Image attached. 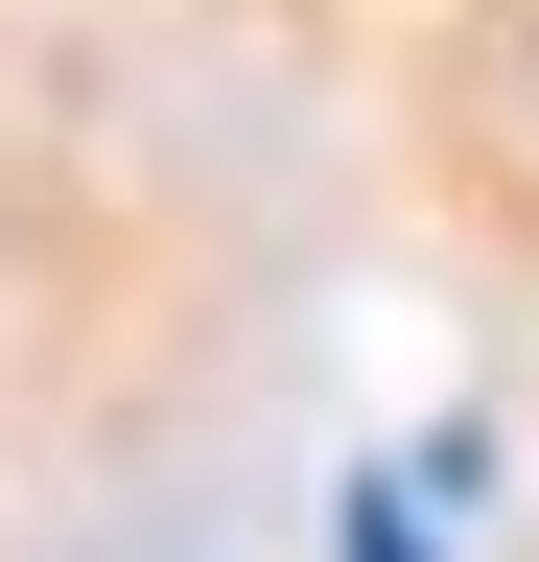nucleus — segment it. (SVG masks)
<instances>
[{"label": "nucleus", "instance_id": "nucleus-1", "mask_svg": "<svg viewBox=\"0 0 539 562\" xmlns=\"http://www.w3.org/2000/svg\"><path fill=\"white\" fill-rule=\"evenodd\" d=\"M328 562H423V516H398V492H352V539H328Z\"/></svg>", "mask_w": 539, "mask_h": 562}]
</instances>
